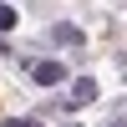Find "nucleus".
<instances>
[{
    "label": "nucleus",
    "instance_id": "1",
    "mask_svg": "<svg viewBox=\"0 0 127 127\" xmlns=\"http://www.w3.org/2000/svg\"><path fill=\"white\" fill-rule=\"evenodd\" d=\"M31 76H36L41 87H56V81H66V66H61V61H36Z\"/></svg>",
    "mask_w": 127,
    "mask_h": 127
},
{
    "label": "nucleus",
    "instance_id": "2",
    "mask_svg": "<svg viewBox=\"0 0 127 127\" xmlns=\"http://www.w3.org/2000/svg\"><path fill=\"white\" fill-rule=\"evenodd\" d=\"M10 26H15V10H10V5H0V31H10Z\"/></svg>",
    "mask_w": 127,
    "mask_h": 127
},
{
    "label": "nucleus",
    "instance_id": "3",
    "mask_svg": "<svg viewBox=\"0 0 127 127\" xmlns=\"http://www.w3.org/2000/svg\"><path fill=\"white\" fill-rule=\"evenodd\" d=\"M10 127H36V122H10Z\"/></svg>",
    "mask_w": 127,
    "mask_h": 127
}]
</instances>
